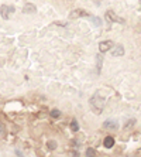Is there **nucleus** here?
<instances>
[{
  "instance_id": "obj_1",
  "label": "nucleus",
  "mask_w": 141,
  "mask_h": 157,
  "mask_svg": "<svg viewBox=\"0 0 141 157\" xmlns=\"http://www.w3.org/2000/svg\"><path fill=\"white\" fill-rule=\"evenodd\" d=\"M89 105H91L92 110H93L96 115H100L105 109V99L99 95H93L89 101Z\"/></svg>"
},
{
  "instance_id": "obj_2",
  "label": "nucleus",
  "mask_w": 141,
  "mask_h": 157,
  "mask_svg": "<svg viewBox=\"0 0 141 157\" xmlns=\"http://www.w3.org/2000/svg\"><path fill=\"white\" fill-rule=\"evenodd\" d=\"M113 48V41H102L100 44H99V51L103 54V52H107V51H110Z\"/></svg>"
},
{
  "instance_id": "obj_3",
  "label": "nucleus",
  "mask_w": 141,
  "mask_h": 157,
  "mask_svg": "<svg viewBox=\"0 0 141 157\" xmlns=\"http://www.w3.org/2000/svg\"><path fill=\"white\" fill-rule=\"evenodd\" d=\"M13 11H14V7H13V6H2V7H0L2 17L6 18V20L10 17V13H13Z\"/></svg>"
},
{
  "instance_id": "obj_4",
  "label": "nucleus",
  "mask_w": 141,
  "mask_h": 157,
  "mask_svg": "<svg viewBox=\"0 0 141 157\" xmlns=\"http://www.w3.org/2000/svg\"><path fill=\"white\" fill-rule=\"evenodd\" d=\"M110 51H112L113 57H121V55L124 54V48H123V45H117V47L112 48Z\"/></svg>"
},
{
  "instance_id": "obj_5",
  "label": "nucleus",
  "mask_w": 141,
  "mask_h": 157,
  "mask_svg": "<svg viewBox=\"0 0 141 157\" xmlns=\"http://www.w3.org/2000/svg\"><path fill=\"white\" fill-rule=\"evenodd\" d=\"M103 146H105L106 149H112V147L114 146V139H113L112 136L105 137V140H103Z\"/></svg>"
},
{
  "instance_id": "obj_6",
  "label": "nucleus",
  "mask_w": 141,
  "mask_h": 157,
  "mask_svg": "<svg viewBox=\"0 0 141 157\" xmlns=\"http://www.w3.org/2000/svg\"><path fill=\"white\" fill-rule=\"evenodd\" d=\"M103 126H105L106 129H110V130H114V129L119 128L117 122H114V121H106L105 123H103Z\"/></svg>"
},
{
  "instance_id": "obj_7",
  "label": "nucleus",
  "mask_w": 141,
  "mask_h": 157,
  "mask_svg": "<svg viewBox=\"0 0 141 157\" xmlns=\"http://www.w3.org/2000/svg\"><path fill=\"white\" fill-rule=\"evenodd\" d=\"M83 16H89L86 13V11H83V10H73L72 13H71V16L69 17L71 18H76V17H83Z\"/></svg>"
},
{
  "instance_id": "obj_8",
  "label": "nucleus",
  "mask_w": 141,
  "mask_h": 157,
  "mask_svg": "<svg viewBox=\"0 0 141 157\" xmlns=\"http://www.w3.org/2000/svg\"><path fill=\"white\" fill-rule=\"evenodd\" d=\"M106 16H107V17L110 18V20H113V21H123L121 18H119L117 16H114V13H113V11H110V10H109L107 13H106Z\"/></svg>"
},
{
  "instance_id": "obj_9",
  "label": "nucleus",
  "mask_w": 141,
  "mask_h": 157,
  "mask_svg": "<svg viewBox=\"0 0 141 157\" xmlns=\"http://www.w3.org/2000/svg\"><path fill=\"white\" fill-rule=\"evenodd\" d=\"M23 11H24L25 14H27V13H35V7H34L33 4H27V6H24Z\"/></svg>"
},
{
  "instance_id": "obj_10",
  "label": "nucleus",
  "mask_w": 141,
  "mask_h": 157,
  "mask_svg": "<svg viewBox=\"0 0 141 157\" xmlns=\"http://www.w3.org/2000/svg\"><path fill=\"white\" fill-rule=\"evenodd\" d=\"M71 129H72V132H78V130H79V124H78V122H76L75 119L71 122Z\"/></svg>"
},
{
  "instance_id": "obj_11",
  "label": "nucleus",
  "mask_w": 141,
  "mask_h": 157,
  "mask_svg": "<svg viewBox=\"0 0 141 157\" xmlns=\"http://www.w3.org/2000/svg\"><path fill=\"white\" fill-rule=\"evenodd\" d=\"M47 146L50 150H55L57 149V142H54V140H50V142L47 143Z\"/></svg>"
},
{
  "instance_id": "obj_12",
  "label": "nucleus",
  "mask_w": 141,
  "mask_h": 157,
  "mask_svg": "<svg viewBox=\"0 0 141 157\" xmlns=\"http://www.w3.org/2000/svg\"><path fill=\"white\" fill-rule=\"evenodd\" d=\"M51 116L54 117V119H57V117L61 116V112H59L58 109H54V110H51Z\"/></svg>"
},
{
  "instance_id": "obj_13",
  "label": "nucleus",
  "mask_w": 141,
  "mask_h": 157,
  "mask_svg": "<svg viewBox=\"0 0 141 157\" xmlns=\"http://www.w3.org/2000/svg\"><path fill=\"white\" fill-rule=\"evenodd\" d=\"M86 156H95V150L93 149H87V151H86Z\"/></svg>"
},
{
  "instance_id": "obj_14",
  "label": "nucleus",
  "mask_w": 141,
  "mask_h": 157,
  "mask_svg": "<svg viewBox=\"0 0 141 157\" xmlns=\"http://www.w3.org/2000/svg\"><path fill=\"white\" fill-rule=\"evenodd\" d=\"M0 133H4V126L2 122H0Z\"/></svg>"
}]
</instances>
